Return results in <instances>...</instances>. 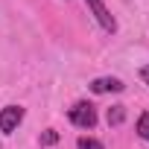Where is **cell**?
I'll use <instances>...</instances> for the list:
<instances>
[{
	"label": "cell",
	"instance_id": "1",
	"mask_svg": "<svg viewBox=\"0 0 149 149\" xmlns=\"http://www.w3.org/2000/svg\"><path fill=\"white\" fill-rule=\"evenodd\" d=\"M67 120L79 129H94L97 126V108L91 102H73V108H67Z\"/></svg>",
	"mask_w": 149,
	"mask_h": 149
},
{
	"label": "cell",
	"instance_id": "2",
	"mask_svg": "<svg viewBox=\"0 0 149 149\" xmlns=\"http://www.w3.org/2000/svg\"><path fill=\"white\" fill-rule=\"evenodd\" d=\"M85 6L91 9V15H94V21L102 26V32H108V35L117 32V18L111 15V9L102 3V0H85Z\"/></svg>",
	"mask_w": 149,
	"mask_h": 149
},
{
	"label": "cell",
	"instance_id": "3",
	"mask_svg": "<svg viewBox=\"0 0 149 149\" xmlns=\"http://www.w3.org/2000/svg\"><path fill=\"white\" fill-rule=\"evenodd\" d=\"M21 123H24V108H21V105H6V108H0V132H3V134L18 132Z\"/></svg>",
	"mask_w": 149,
	"mask_h": 149
},
{
	"label": "cell",
	"instance_id": "4",
	"mask_svg": "<svg viewBox=\"0 0 149 149\" xmlns=\"http://www.w3.org/2000/svg\"><path fill=\"white\" fill-rule=\"evenodd\" d=\"M126 85H123V79H117V76H100V79H94L91 82V91L94 94H120Z\"/></svg>",
	"mask_w": 149,
	"mask_h": 149
},
{
	"label": "cell",
	"instance_id": "5",
	"mask_svg": "<svg viewBox=\"0 0 149 149\" xmlns=\"http://www.w3.org/2000/svg\"><path fill=\"white\" fill-rule=\"evenodd\" d=\"M123 120H126V108H123V105H111V108H108V123H111V126H120Z\"/></svg>",
	"mask_w": 149,
	"mask_h": 149
},
{
	"label": "cell",
	"instance_id": "6",
	"mask_svg": "<svg viewBox=\"0 0 149 149\" xmlns=\"http://www.w3.org/2000/svg\"><path fill=\"white\" fill-rule=\"evenodd\" d=\"M137 134L149 143V111H143V114L137 117Z\"/></svg>",
	"mask_w": 149,
	"mask_h": 149
},
{
	"label": "cell",
	"instance_id": "7",
	"mask_svg": "<svg viewBox=\"0 0 149 149\" xmlns=\"http://www.w3.org/2000/svg\"><path fill=\"white\" fill-rule=\"evenodd\" d=\"M76 149H102V140H97V137H79Z\"/></svg>",
	"mask_w": 149,
	"mask_h": 149
},
{
	"label": "cell",
	"instance_id": "8",
	"mask_svg": "<svg viewBox=\"0 0 149 149\" xmlns=\"http://www.w3.org/2000/svg\"><path fill=\"white\" fill-rule=\"evenodd\" d=\"M56 140H58V134H56L53 129H47V132L41 134V143H44V146H50V143H56Z\"/></svg>",
	"mask_w": 149,
	"mask_h": 149
},
{
	"label": "cell",
	"instance_id": "9",
	"mask_svg": "<svg viewBox=\"0 0 149 149\" xmlns=\"http://www.w3.org/2000/svg\"><path fill=\"white\" fill-rule=\"evenodd\" d=\"M140 82H143V85H149V64H146V67H140Z\"/></svg>",
	"mask_w": 149,
	"mask_h": 149
}]
</instances>
